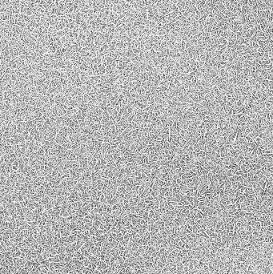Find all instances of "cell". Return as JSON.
Masks as SVG:
<instances>
[{
    "label": "cell",
    "mask_w": 273,
    "mask_h": 274,
    "mask_svg": "<svg viewBox=\"0 0 273 274\" xmlns=\"http://www.w3.org/2000/svg\"><path fill=\"white\" fill-rule=\"evenodd\" d=\"M226 231L227 232H234V224L229 222L226 224Z\"/></svg>",
    "instance_id": "1"
},
{
    "label": "cell",
    "mask_w": 273,
    "mask_h": 274,
    "mask_svg": "<svg viewBox=\"0 0 273 274\" xmlns=\"http://www.w3.org/2000/svg\"><path fill=\"white\" fill-rule=\"evenodd\" d=\"M214 274H222V273H220V272H219V270H216V271H215V272H214Z\"/></svg>",
    "instance_id": "2"
}]
</instances>
